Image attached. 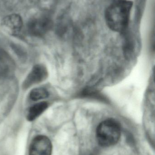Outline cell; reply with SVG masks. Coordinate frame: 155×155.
I'll return each mask as SVG.
<instances>
[{"label": "cell", "instance_id": "5", "mask_svg": "<svg viewBox=\"0 0 155 155\" xmlns=\"http://www.w3.org/2000/svg\"><path fill=\"white\" fill-rule=\"evenodd\" d=\"M48 76V72L42 64L35 65L25 79L22 84L23 88L27 89L33 85L44 81Z\"/></svg>", "mask_w": 155, "mask_h": 155}, {"label": "cell", "instance_id": "3", "mask_svg": "<svg viewBox=\"0 0 155 155\" xmlns=\"http://www.w3.org/2000/svg\"><path fill=\"white\" fill-rule=\"evenodd\" d=\"M25 25L30 35L42 37L52 29V22L49 15L42 12L31 15L27 19Z\"/></svg>", "mask_w": 155, "mask_h": 155}, {"label": "cell", "instance_id": "8", "mask_svg": "<svg viewBox=\"0 0 155 155\" xmlns=\"http://www.w3.org/2000/svg\"><path fill=\"white\" fill-rule=\"evenodd\" d=\"M4 4L10 9H21L35 2L36 0H2Z\"/></svg>", "mask_w": 155, "mask_h": 155}, {"label": "cell", "instance_id": "1", "mask_svg": "<svg viewBox=\"0 0 155 155\" xmlns=\"http://www.w3.org/2000/svg\"><path fill=\"white\" fill-rule=\"evenodd\" d=\"M133 3L127 0H116L108 6L105 19L108 27L114 31L122 32L128 26Z\"/></svg>", "mask_w": 155, "mask_h": 155}, {"label": "cell", "instance_id": "6", "mask_svg": "<svg viewBox=\"0 0 155 155\" xmlns=\"http://www.w3.org/2000/svg\"><path fill=\"white\" fill-rule=\"evenodd\" d=\"M2 24L8 31L13 34L19 33L24 26L22 17L15 13L10 14L4 17Z\"/></svg>", "mask_w": 155, "mask_h": 155}, {"label": "cell", "instance_id": "10", "mask_svg": "<svg viewBox=\"0 0 155 155\" xmlns=\"http://www.w3.org/2000/svg\"><path fill=\"white\" fill-rule=\"evenodd\" d=\"M11 47L19 59H21L22 61L26 60L27 58V52L22 46H20L19 45L12 44L11 45Z\"/></svg>", "mask_w": 155, "mask_h": 155}, {"label": "cell", "instance_id": "2", "mask_svg": "<svg viewBox=\"0 0 155 155\" xmlns=\"http://www.w3.org/2000/svg\"><path fill=\"white\" fill-rule=\"evenodd\" d=\"M121 133V126L118 122L113 119H106L101 122L96 128V141L102 147H110L118 143Z\"/></svg>", "mask_w": 155, "mask_h": 155}, {"label": "cell", "instance_id": "9", "mask_svg": "<svg viewBox=\"0 0 155 155\" xmlns=\"http://www.w3.org/2000/svg\"><path fill=\"white\" fill-rule=\"evenodd\" d=\"M49 96L48 91L43 87L35 88L32 90L30 94V97L32 100L38 101L47 98Z\"/></svg>", "mask_w": 155, "mask_h": 155}, {"label": "cell", "instance_id": "4", "mask_svg": "<svg viewBox=\"0 0 155 155\" xmlns=\"http://www.w3.org/2000/svg\"><path fill=\"white\" fill-rule=\"evenodd\" d=\"M52 145L50 139L45 135L37 136L29 146V155H52Z\"/></svg>", "mask_w": 155, "mask_h": 155}, {"label": "cell", "instance_id": "7", "mask_svg": "<svg viewBox=\"0 0 155 155\" xmlns=\"http://www.w3.org/2000/svg\"><path fill=\"white\" fill-rule=\"evenodd\" d=\"M48 107L46 102H42L37 103L30 107L27 115V119L30 122L35 120L40 116Z\"/></svg>", "mask_w": 155, "mask_h": 155}, {"label": "cell", "instance_id": "11", "mask_svg": "<svg viewBox=\"0 0 155 155\" xmlns=\"http://www.w3.org/2000/svg\"><path fill=\"white\" fill-rule=\"evenodd\" d=\"M7 59H8L7 54L0 48V60H7Z\"/></svg>", "mask_w": 155, "mask_h": 155}]
</instances>
